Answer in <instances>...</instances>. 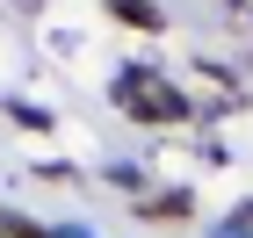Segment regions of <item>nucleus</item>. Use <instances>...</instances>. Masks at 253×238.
Instances as JSON below:
<instances>
[{
  "instance_id": "obj_1",
  "label": "nucleus",
  "mask_w": 253,
  "mask_h": 238,
  "mask_svg": "<svg viewBox=\"0 0 253 238\" xmlns=\"http://www.w3.org/2000/svg\"><path fill=\"white\" fill-rule=\"evenodd\" d=\"M109 15H116L123 29H145V36H159V29H167V15H159L152 0H109Z\"/></svg>"
},
{
  "instance_id": "obj_2",
  "label": "nucleus",
  "mask_w": 253,
  "mask_h": 238,
  "mask_svg": "<svg viewBox=\"0 0 253 238\" xmlns=\"http://www.w3.org/2000/svg\"><path fill=\"white\" fill-rule=\"evenodd\" d=\"M188 209H195V195H188V188H167V195H152L137 217H152V224H181Z\"/></svg>"
},
{
  "instance_id": "obj_3",
  "label": "nucleus",
  "mask_w": 253,
  "mask_h": 238,
  "mask_svg": "<svg viewBox=\"0 0 253 238\" xmlns=\"http://www.w3.org/2000/svg\"><path fill=\"white\" fill-rule=\"evenodd\" d=\"M7 116H15L22 130H51V116H43V108H22V101H7Z\"/></svg>"
},
{
  "instance_id": "obj_4",
  "label": "nucleus",
  "mask_w": 253,
  "mask_h": 238,
  "mask_svg": "<svg viewBox=\"0 0 253 238\" xmlns=\"http://www.w3.org/2000/svg\"><path fill=\"white\" fill-rule=\"evenodd\" d=\"M0 238H43L37 224H22V217H0Z\"/></svg>"
}]
</instances>
